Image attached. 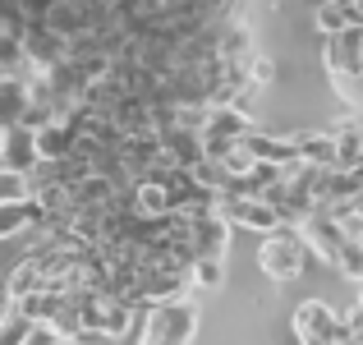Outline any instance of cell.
Wrapping results in <instances>:
<instances>
[{
  "label": "cell",
  "mask_w": 363,
  "mask_h": 345,
  "mask_svg": "<svg viewBox=\"0 0 363 345\" xmlns=\"http://www.w3.org/2000/svg\"><path fill=\"white\" fill-rule=\"evenodd\" d=\"M350 207H354V212L363 217V189H359V194H354V198H350Z\"/></svg>",
  "instance_id": "cell-19"
},
{
  "label": "cell",
  "mask_w": 363,
  "mask_h": 345,
  "mask_svg": "<svg viewBox=\"0 0 363 345\" xmlns=\"http://www.w3.org/2000/svg\"><path fill=\"white\" fill-rule=\"evenodd\" d=\"M290 332L294 341L303 345H331V341H354L345 327V313H336L327 300H303L290 318Z\"/></svg>",
  "instance_id": "cell-2"
},
{
  "label": "cell",
  "mask_w": 363,
  "mask_h": 345,
  "mask_svg": "<svg viewBox=\"0 0 363 345\" xmlns=\"http://www.w3.org/2000/svg\"><path fill=\"white\" fill-rule=\"evenodd\" d=\"M248 65H253V79H257V88H267V83L276 79V65L267 60V55H253V60H248Z\"/></svg>",
  "instance_id": "cell-17"
},
{
  "label": "cell",
  "mask_w": 363,
  "mask_h": 345,
  "mask_svg": "<svg viewBox=\"0 0 363 345\" xmlns=\"http://www.w3.org/2000/svg\"><path fill=\"white\" fill-rule=\"evenodd\" d=\"M42 161V148H37V129L23 120H5L0 124V166L14 170H33Z\"/></svg>",
  "instance_id": "cell-7"
},
{
  "label": "cell",
  "mask_w": 363,
  "mask_h": 345,
  "mask_svg": "<svg viewBox=\"0 0 363 345\" xmlns=\"http://www.w3.org/2000/svg\"><path fill=\"white\" fill-rule=\"evenodd\" d=\"M198 336V304L189 300H166V304H152L147 313V341L161 345H184Z\"/></svg>",
  "instance_id": "cell-3"
},
{
  "label": "cell",
  "mask_w": 363,
  "mask_h": 345,
  "mask_svg": "<svg viewBox=\"0 0 363 345\" xmlns=\"http://www.w3.org/2000/svg\"><path fill=\"white\" fill-rule=\"evenodd\" d=\"M253 55H257V42H253L244 18L221 23V60H253Z\"/></svg>",
  "instance_id": "cell-11"
},
{
  "label": "cell",
  "mask_w": 363,
  "mask_h": 345,
  "mask_svg": "<svg viewBox=\"0 0 363 345\" xmlns=\"http://www.w3.org/2000/svg\"><path fill=\"white\" fill-rule=\"evenodd\" d=\"M331 133H336V161H340V166H354V161L363 157V115H345V120H336Z\"/></svg>",
  "instance_id": "cell-10"
},
{
  "label": "cell",
  "mask_w": 363,
  "mask_h": 345,
  "mask_svg": "<svg viewBox=\"0 0 363 345\" xmlns=\"http://www.w3.org/2000/svg\"><path fill=\"white\" fill-rule=\"evenodd\" d=\"M221 212L230 217L235 226L244 230H257V235H272L276 226H285L281 207L272 198H248V194H221Z\"/></svg>",
  "instance_id": "cell-5"
},
{
  "label": "cell",
  "mask_w": 363,
  "mask_h": 345,
  "mask_svg": "<svg viewBox=\"0 0 363 345\" xmlns=\"http://www.w3.org/2000/svg\"><path fill=\"white\" fill-rule=\"evenodd\" d=\"M33 106V83L28 79H0V120H23Z\"/></svg>",
  "instance_id": "cell-12"
},
{
  "label": "cell",
  "mask_w": 363,
  "mask_h": 345,
  "mask_svg": "<svg viewBox=\"0 0 363 345\" xmlns=\"http://www.w3.org/2000/svg\"><path fill=\"white\" fill-rule=\"evenodd\" d=\"M313 28H318L322 37H336V33H345V28H354V14H350L345 5H336V0H318V9H313Z\"/></svg>",
  "instance_id": "cell-13"
},
{
  "label": "cell",
  "mask_w": 363,
  "mask_h": 345,
  "mask_svg": "<svg viewBox=\"0 0 363 345\" xmlns=\"http://www.w3.org/2000/svg\"><path fill=\"white\" fill-rule=\"evenodd\" d=\"M336 272L345 276V281L363 285V235H350L345 239V248H340V258H336Z\"/></svg>",
  "instance_id": "cell-16"
},
{
  "label": "cell",
  "mask_w": 363,
  "mask_h": 345,
  "mask_svg": "<svg viewBox=\"0 0 363 345\" xmlns=\"http://www.w3.org/2000/svg\"><path fill=\"white\" fill-rule=\"evenodd\" d=\"M308 258H313L308 235H303V226H290V221L276 226L272 235H262V248H257V267H262V276H272L276 285L299 281Z\"/></svg>",
  "instance_id": "cell-1"
},
{
  "label": "cell",
  "mask_w": 363,
  "mask_h": 345,
  "mask_svg": "<svg viewBox=\"0 0 363 345\" xmlns=\"http://www.w3.org/2000/svg\"><path fill=\"white\" fill-rule=\"evenodd\" d=\"M46 217V203L42 198H14V203H0V239H14L23 230H33L37 221Z\"/></svg>",
  "instance_id": "cell-9"
},
{
  "label": "cell",
  "mask_w": 363,
  "mask_h": 345,
  "mask_svg": "<svg viewBox=\"0 0 363 345\" xmlns=\"http://www.w3.org/2000/svg\"><path fill=\"white\" fill-rule=\"evenodd\" d=\"M225 285V258H194V295H212Z\"/></svg>",
  "instance_id": "cell-14"
},
{
  "label": "cell",
  "mask_w": 363,
  "mask_h": 345,
  "mask_svg": "<svg viewBox=\"0 0 363 345\" xmlns=\"http://www.w3.org/2000/svg\"><path fill=\"white\" fill-rule=\"evenodd\" d=\"M253 129H257V120H253L244 106H212L203 138H207V143H235V138H248Z\"/></svg>",
  "instance_id": "cell-8"
},
{
  "label": "cell",
  "mask_w": 363,
  "mask_h": 345,
  "mask_svg": "<svg viewBox=\"0 0 363 345\" xmlns=\"http://www.w3.org/2000/svg\"><path fill=\"white\" fill-rule=\"evenodd\" d=\"M336 5H345L350 14H354V23H363V0H336Z\"/></svg>",
  "instance_id": "cell-18"
},
{
  "label": "cell",
  "mask_w": 363,
  "mask_h": 345,
  "mask_svg": "<svg viewBox=\"0 0 363 345\" xmlns=\"http://www.w3.org/2000/svg\"><path fill=\"white\" fill-rule=\"evenodd\" d=\"M33 170H14L0 166V203H14V198H33Z\"/></svg>",
  "instance_id": "cell-15"
},
{
  "label": "cell",
  "mask_w": 363,
  "mask_h": 345,
  "mask_svg": "<svg viewBox=\"0 0 363 345\" xmlns=\"http://www.w3.org/2000/svg\"><path fill=\"white\" fill-rule=\"evenodd\" d=\"M322 65H327L331 83L345 92V83L363 79V23L345 28L336 37H322Z\"/></svg>",
  "instance_id": "cell-4"
},
{
  "label": "cell",
  "mask_w": 363,
  "mask_h": 345,
  "mask_svg": "<svg viewBox=\"0 0 363 345\" xmlns=\"http://www.w3.org/2000/svg\"><path fill=\"white\" fill-rule=\"evenodd\" d=\"M303 235H308L313 258H322L327 267H336V258H340V248H345L350 230L340 226V217L331 212V207H318V212H313L308 221H303Z\"/></svg>",
  "instance_id": "cell-6"
}]
</instances>
